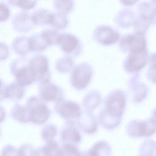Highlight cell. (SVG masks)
<instances>
[{
	"mask_svg": "<svg viewBox=\"0 0 156 156\" xmlns=\"http://www.w3.org/2000/svg\"><path fill=\"white\" fill-rule=\"evenodd\" d=\"M28 64L36 77L41 83L49 81L50 74L47 58L44 55H38L28 61Z\"/></svg>",
	"mask_w": 156,
	"mask_h": 156,
	"instance_id": "cell-3",
	"label": "cell"
},
{
	"mask_svg": "<svg viewBox=\"0 0 156 156\" xmlns=\"http://www.w3.org/2000/svg\"><path fill=\"white\" fill-rule=\"evenodd\" d=\"M23 87L16 82H12L4 87L1 93H2L3 98L19 100L23 95L24 90Z\"/></svg>",
	"mask_w": 156,
	"mask_h": 156,
	"instance_id": "cell-13",
	"label": "cell"
},
{
	"mask_svg": "<svg viewBox=\"0 0 156 156\" xmlns=\"http://www.w3.org/2000/svg\"><path fill=\"white\" fill-rule=\"evenodd\" d=\"M151 23L156 25V7H154L149 16Z\"/></svg>",
	"mask_w": 156,
	"mask_h": 156,
	"instance_id": "cell-38",
	"label": "cell"
},
{
	"mask_svg": "<svg viewBox=\"0 0 156 156\" xmlns=\"http://www.w3.org/2000/svg\"><path fill=\"white\" fill-rule=\"evenodd\" d=\"M51 12L48 10L41 9L35 11L31 16L32 21L34 25L50 24Z\"/></svg>",
	"mask_w": 156,
	"mask_h": 156,
	"instance_id": "cell-16",
	"label": "cell"
},
{
	"mask_svg": "<svg viewBox=\"0 0 156 156\" xmlns=\"http://www.w3.org/2000/svg\"><path fill=\"white\" fill-rule=\"evenodd\" d=\"M151 1L154 3L156 4V0H151Z\"/></svg>",
	"mask_w": 156,
	"mask_h": 156,
	"instance_id": "cell-42",
	"label": "cell"
},
{
	"mask_svg": "<svg viewBox=\"0 0 156 156\" xmlns=\"http://www.w3.org/2000/svg\"><path fill=\"white\" fill-rule=\"evenodd\" d=\"M111 148L108 143L101 141L97 143L88 152L90 156L108 155L110 153Z\"/></svg>",
	"mask_w": 156,
	"mask_h": 156,
	"instance_id": "cell-23",
	"label": "cell"
},
{
	"mask_svg": "<svg viewBox=\"0 0 156 156\" xmlns=\"http://www.w3.org/2000/svg\"><path fill=\"white\" fill-rule=\"evenodd\" d=\"M57 132L56 126L53 125H48L45 127L42 132V136L44 140L52 141Z\"/></svg>",
	"mask_w": 156,
	"mask_h": 156,
	"instance_id": "cell-32",
	"label": "cell"
},
{
	"mask_svg": "<svg viewBox=\"0 0 156 156\" xmlns=\"http://www.w3.org/2000/svg\"><path fill=\"white\" fill-rule=\"evenodd\" d=\"M150 75L152 81L156 83V65H151Z\"/></svg>",
	"mask_w": 156,
	"mask_h": 156,
	"instance_id": "cell-37",
	"label": "cell"
},
{
	"mask_svg": "<svg viewBox=\"0 0 156 156\" xmlns=\"http://www.w3.org/2000/svg\"><path fill=\"white\" fill-rule=\"evenodd\" d=\"M152 118L156 122V108L154 109L152 112Z\"/></svg>",
	"mask_w": 156,
	"mask_h": 156,
	"instance_id": "cell-41",
	"label": "cell"
},
{
	"mask_svg": "<svg viewBox=\"0 0 156 156\" xmlns=\"http://www.w3.org/2000/svg\"><path fill=\"white\" fill-rule=\"evenodd\" d=\"M151 23L150 19L147 17L139 14L134 20L133 24L136 33L145 34Z\"/></svg>",
	"mask_w": 156,
	"mask_h": 156,
	"instance_id": "cell-25",
	"label": "cell"
},
{
	"mask_svg": "<svg viewBox=\"0 0 156 156\" xmlns=\"http://www.w3.org/2000/svg\"><path fill=\"white\" fill-rule=\"evenodd\" d=\"M79 152L77 147L73 144L66 143L59 150L58 155L77 156Z\"/></svg>",
	"mask_w": 156,
	"mask_h": 156,
	"instance_id": "cell-30",
	"label": "cell"
},
{
	"mask_svg": "<svg viewBox=\"0 0 156 156\" xmlns=\"http://www.w3.org/2000/svg\"><path fill=\"white\" fill-rule=\"evenodd\" d=\"M140 121L138 120H133L128 123L127 126V130L130 136L134 137L141 136Z\"/></svg>",
	"mask_w": 156,
	"mask_h": 156,
	"instance_id": "cell-31",
	"label": "cell"
},
{
	"mask_svg": "<svg viewBox=\"0 0 156 156\" xmlns=\"http://www.w3.org/2000/svg\"><path fill=\"white\" fill-rule=\"evenodd\" d=\"M14 51L18 54L24 55L30 52L29 37L25 36L19 37L13 41L12 45Z\"/></svg>",
	"mask_w": 156,
	"mask_h": 156,
	"instance_id": "cell-17",
	"label": "cell"
},
{
	"mask_svg": "<svg viewBox=\"0 0 156 156\" xmlns=\"http://www.w3.org/2000/svg\"><path fill=\"white\" fill-rule=\"evenodd\" d=\"M10 16V11L7 5L4 2L0 3V20L1 22H4L8 19Z\"/></svg>",
	"mask_w": 156,
	"mask_h": 156,
	"instance_id": "cell-36",
	"label": "cell"
},
{
	"mask_svg": "<svg viewBox=\"0 0 156 156\" xmlns=\"http://www.w3.org/2000/svg\"><path fill=\"white\" fill-rule=\"evenodd\" d=\"M98 41L104 45H108L116 42L119 38V33L112 27L106 25L98 27L94 32Z\"/></svg>",
	"mask_w": 156,
	"mask_h": 156,
	"instance_id": "cell-8",
	"label": "cell"
},
{
	"mask_svg": "<svg viewBox=\"0 0 156 156\" xmlns=\"http://www.w3.org/2000/svg\"><path fill=\"white\" fill-rule=\"evenodd\" d=\"M78 118L79 125L84 131L88 133H92L95 131L97 124L93 115L90 112L81 113Z\"/></svg>",
	"mask_w": 156,
	"mask_h": 156,
	"instance_id": "cell-14",
	"label": "cell"
},
{
	"mask_svg": "<svg viewBox=\"0 0 156 156\" xmlns=\"http://www.w3.org/2000/svg\"><path fill=\"white\" fill-rule=\"evenodd\" d=\"M29 43L31 52L43 51L49 45L41 34H37L29 37Z\"/></svg>",
	"mask_w": 156,
	"mask_h": 156,
	"instance_id": "cell-18",
	"label": "cell"
},
{
	"mask_svg": "<svg viewBox=\"0 0 156 156\" xmlns=\"http://www.w3.org/2000/svg\"><path fill=\"white\" fill-rule=\"evenodd\" d=\"M101 98L98 94L96 92H91L85 97L84 100L85 106L90 109L97 107L100 103Z\"/></svg>",
	"mask_w": 156,
	"mask_h": 156,
	"instance_id": "cell-26",
	"label": "cell"
},
{
	"mask_svg": "<svg viewBox=\"0 0 156 156\" xmlns=\"http://www.w3.org/2000/svg\"><path fill=\"white\" fill-rule=\"evenodd\" d=\"M12 23L14 28L20 32L30 30L34 25L32 21L31 16L26 12L17 13L13 18Z\"/></svg>",
	"mask_w": 156,
	"mask_h": 156,
	"instance_id": "cell-11",
	"label": "cell"
},
{
	"mask_svg": "<svg viewBox=\"0 0 156 156\" xmlns=\"http://www.w3.org/2000/svg\"><path fill=\"white\" fill-rule=\"evenodd\" d=\"M147 57L146 48L131 51L125 64V67L128 72H136L146 65Z\"/></svg>",
	"mask_w": 156,
	"mask_h": 156,
	"instance_id": "cell-5",
	"label": "cell"
},
{
	"mask_svg": "<svg viewBox=\"0 0 156 156\" xmlns=\"http://www.w3.org/2000/svg\"><path fill=\"white\" fill-rule=\"evenodd\" d=\"M134 14L129 9L121 10L117 14L115 20L117 23L123 28H126L133 24L134 20Z\"/></svg>",
	"mask_w": 156,
	"mask_h": 156,
	"instance_id": "cell-15",
	"label": "cell"
},
{
	"mask_svg": "<svg viewBox=\"0 0 156 156\" xmlns=\"http://www.w3.org/2000/svg\"><path fill=\"white\" fill-rule=\"evenodd\" d=\"M12 117L16 120L21 122H27L30 121L29 112L27 107H23L17 105L14 108L11 112Z\"/></svg>",
	"mask_w": 156,
	"mask_h": 156,
	"instance_id": "cell-20",
	"label": "cell"
},
{
	"mask_svg": "<svg viewBox=\"0 0 156 156\" xmlns=\"http://www.w3.org/2000/svg\"><path fill=\"white\" fill-rule=\"evenodd\" d=\"M53 6L57 12L66 15L73 9V0H53Z\"/></svg>",
	"mask_w": 156,
	"mask_h": 156,
	"instance_id": "cell-24",
	"label": "cell"
},
{
	"mask_svg": "<svg viewBox=\"0 0 156 156\" xmlns=\"http://www.w3.org/2000/svg\"><path fill=\"white\" fill-rule=\"evenodd\" d=\"M73 65L72 59L67 57L61 58L56 63V69L59 72L66 73L69 71Z\"/></svg>",
	"mask_w": 156,
	"mask_h": 156,
	"instance_id": "cell-28",
	"label": "cell"
},
{
	"mask_svg": "<svg viewBox=\"0 0 156 156\" xmlns=\"http://www.w3.org/2000/svg\"><path fill=\"white\" fill-rule=\"evenodd\" d=\"M141 154H156V144L154 142L151 140L146 141L142 144L140 148Z\"/></svg>",
	"mask_w": 156,
	"mask_h": 156,
	"instance_id": "cell-34",
	"label": "cell"
},
{
	"mask_svg": "<svg viewBox=\"0 0 156 156\" xmlns=\"http://www.w3.org/2000/svg\"><path fill=\"white\" fill-rule=\"evenodd\" d=\"M39 94L40 97L46 101L56 100L58 101L62 99L61 89L49 81L41 83L39 86Z\"/></svg>",
	"mask_w": 156,
	"mask_h": 156,
	"instance_id": "cell-9",
	"label": "cell"
},
{
	"mask_svg": "<svg viewBox=\"0 0 156 156\" xmlns=\"http://www.w3.org/2000/svg\"><path fill=\"white\" fill-rule=\"evenodd\" d=\"M134 100L136 102H139L143 100L146 97L147 89L143 84H138L134 88Z\"/></svg>",
	"mask_w": 156,
	"mask_h": 156,
	"instance_id": "cell-33",
	"label": "cell"
},
{
	"mask_svg": "<svg viewBox=\"0 0 156 156\" xmlns=\"http://www.w3.org/2000/svg\"><path fill=\"white\" fill-rule=\"evenodd\" d=\"M68 23L66 15L58 12L51 13L50 25L58 29L65 28Z\"/></svg>",
	"mask_w": 156,
	"mask_h": 156,
	"instance_id": "cell-21",
	"label": "cell"
},
{
	"mask_svg": "<svg viewBox=\"0 0 156 156\" xmlns=\"http://www.w3.org/2000/svg\"><path fill=\"white\" fill-rule=\"evenodd\" d=\"M49 45L58 44L60 34L54 29H47L41 34Z\"/></svg>",
	"mask_w": 156,
	"mask_h": 156,
	"instance_id": "cell-27",
	"label": "cell"
},
{
	"mask_svg": "<svg viewBox=\"0 0 156 156\" xmlns=\"http://www.w3.org/2000/svg\"><path fill=\"white\" fill-rule=\"evenodd\" d=\"M56 106V111L61 116L68 119L78 118L81 112L79 105L76 102L63 101L62 99L58 101Z\"/></svg>",
	"mask_w": 156,
	"mask_h": 156,
	"instance_id": "cell-10",
	"label": "cell"
},
{
	"mask_svg": "<svg viewBox=\"0 0 156 156\" xmlns=\"http://www.w3.org/2000/svg\"><path fill=\"white\" fill-rule=\"evenodd\" d=\"M26 62L24 59H19L13 61L11 66V71L16 82L23 87L29 85L36 80L28 61Z\"/></svg>",
	"mask_w": 156,
	"mask_h": 156,
	"instance_id": "cell-1",
	"label": "cell"
},
{
	"mask_svg": "<svg viewBox=\"0 0 156 156\" xmlns=\"http://www.w3.org/2000/svg\"><path fill=\"white\" fill-rule=\"evenodd\" d=\"M62 139L64 141H69V143L76 144L81 139V136L77 130L74 127L69 126L62 132Z\"/></svg>",
	"mask_w": 156,
	"mask_h": 156,
	"instance_id": "cell-22",
	"label": "cell"
},
{
	"mask_svg": "<svg viewBox=\"0 0 156 156\" xmlns=\"http://www.w3.org/2000/svg\"><path fill=\"white\" fill-rule=\"evenodd\" d=\"M120 2L126 6H131L135 4L138 0H119Z\"/></svg>",
	"mask_w": 156,
	"mask_h": 156,
	"instance_id": "cell-39",
	"label": "cell"
},
{
	"mask_svg": "<svg viewBox=\"0 0 156 156\" xmlns=\"http://www.w3.org/2000/svg\"><path fill=\"white\" fill-rule=\"evenodd\" d=\"M65 53L73 51L78 44V41L74 35L69 34H60L58 43Z\"/></svg>",
	"mask_w": 156,
	"mask_h": 156,
	"instance_id": "cell-12",
	"label": "cell"
},
{
	"mask_svg": "<svg viewBox=\"0 0 156 156\" xmlns=\"http://www.w3.org/2000/svg\"><path fill=\"white\" fill-rule=\"evenodd\" d=\"M58 147V144L56 142L53 140L48 141L44 147L42 152L45 155H51V154H53Z\"/></svg>",
	"mask_w": 156,
	"mask_h": 156,
	"instance_id": "cell-35",
	"label": "cell"
},
{
	"mask_svg": "<svg viewBox=\"0 0 156 156\" xmlns=\"http://www.w3.org/2000/svg\"><path fill=\"white\" fill-rule=\"evenodd\" d=\"M27 107L30 114V121L36 124H41L48 120L50 112L46 105L35 97L30 98Z\"/></svg>",
	"mask_w": 156,
	"mask_h": 156,
	"instance_id": "cell-2",
	"label": "cell"
},
{
	"mask_svg": "<svg viewBox=\"0 0 156 156\" xmlns=\"http://www.w3.org/2000/svg\"><path fill=\"white\" fill-rule=\"evenodd\" d=\"M121 48L125 51H130L146 48V42L144 34L136 33L126 35L120 42Z\"/></svg>",
	"mask_w": 156,
	"mask_h": 156,
	"instance_id": "cell-7",
	"label": "cell"
},
{
	"mask_svg": "<svg viewBox=\"0 0 156 156\" xmlns=\"http://www.w3.org/2000/svg\"><path fill=\"white\" fill-rule=\"evenodd\" d=\"M121 118L116 117L108 113L105 110L102 112L100 116L101 123L108 129L114 128L120 123Z\"/></svg>",
	"mask_w": 156,
	"mask_h": 156,
	"instance_id": "cell-19",
	"label": "cell"
},
{
	"mask_svg": "<svg viewBox=\"0 0 156 156\" xmlns=\"http://www.w3.org/2000/svg\"><path fill=\"white\" fill-rule=\"evenodd\" d=\"M9 4L25 10L31 9L35 6L37 0H8Z\"/></svg>",
	"mask_w": 156,
	"mask_h": 156,
	"instance_id": "cell-29",
	"label": "cell"
},
{
	"mask_svg": "<svg viewBox=\"0 0 156 156\" xmlns=\"http://www.w3.org/2000/svg\"><path fill=\"white\" fill-rule=\"evenodd\" d=\"M126 104L125 94L122 91H117L108 97L105 110L111 115L121 118L124 110Z\"/></svg>",
	"mask_w": 156,
	"mask_h": 156,
	"instance_id": "cell-4",
	"label": "cell"
},
{
	"mask_svg": "<svg viewBox=\"0 0 156 156\" xmlns=\"http://www.w3.org/2000/svg\"><path fill=\"white\" fill-rule=\"evenodd\" d=\"M14 149L12 146H8L6 147L4 149L3 151V154H4L3 155H5L6 154L13 153Z\"/></svg>",
	"mask_w": 156,
	"mask_h": 156,
	"instance_id": "cell-40",
	"label": "cell"
},
{
	"mask_svg": "<svg viewBox=\"0 0 156 156\" xmlns=\"http://www.w3.org/2000/svg\"><path fill=\"white\" fill-rule=\"evenodd\" d=\"M92 73L91 68L88 65L82 64L77 66L72 75L73 86L79 89L86 87L91 80Z\"/></svg>",
	"mask_w": 156,
	"mask_h": 156,
	"instance_id": "cell-6",
	"label": "cell"
}]
</instances>
